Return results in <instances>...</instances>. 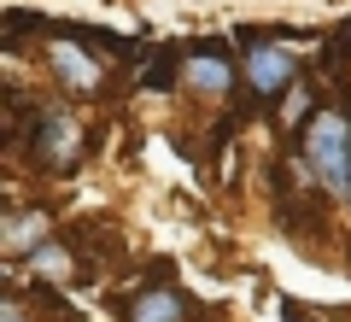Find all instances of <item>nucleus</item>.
<instances>
[{
  "label": "nucleus",
  "instance_id": "nucleus-4",
  "mask_svg": "<svg viewBox=\"0 0 351 322\" xmlns=\"http://www.w3.org/2000/svg\"><path fill=\"white\" fill-rule=\"evenodd\" d=\"M182 88L199 100H223L234 88V59L223 41H199L193 53H182Z\"/></svg>",
  "mask_w": 351,
  "mask_h": 322
},
{
  "label": "nucleus",
  "instance_id": "nucleus-5",
  "mask_svg": "<svg viewBox=\"0 0 351 322\" xmlns=\"http://www.w3.org/2000/svg\"><path fill=\"white\" fill-rule=\"evenodd\" d=\"M47 65H53V76H59V82L71 88V94H100V82H106L100 59L76 47V36H59V41H47Z\"/></svg>",
  "mask_w": 351,
  "mask_h": 322
},
{
  "label": "nucleus",
  "instance_id": "nucleus-3",
  "mask_svg": "<svg viewBox=\"0 0 351 322\" xmlns=\"http://www.w3.org/2000/svg\"><path fill=\"white\" fill-rule=\"evenodd\" d=\"M240 71H246V88L258 100H281V88H293V76H299V53L281 41H252Z\"/></svg>",
  "mask_w": 351,
  "mask_h": 322
},
{
  "label": "nucleus",
  "instance_id": "nucleus-6",
  "mask_svg": "<svg viewBox=\"0 0 351 322\" xmlns=\"http://www.w3.org/2000/svg\"><path fill=\"white\" fill-rule=\"evenodd\" d=\"M129 322H193V305L176 287H147L129 299Z\"/></svg>",
  "mask_w": 351,
  "mask_h": 322
},
{
  "label": "nucleus",
  "instance_id": "nucleus-1",
  "mask_svg": "<svg viewBox=\"0 0 351 322\" xmlns=\"http://www.w3.org/2000/svg\"><path fill=\"white\" fill-rule=\"evenodd\" d=\"M299 152L328 199H351V112L346 106L311 112V124L299 129Z\"/></svg>",
  "mask_w": 351,
  "mask_h": 322
},
{
  "label": "nucleus",
  "instance_id": "nucleus-9",
  "mask_svg": "<svg viewBox=\"0 0 351 322\" xmlns=\"http://www.w3.org/2000/svg\"><path fill=\"white\" fill-rule=\"evenodd\" d=\"M6 322H29V317H24V305H18V299H6Z\"/></svg>",
  "mask_w": 351,
  "mask_h": 322
},
{
  "label": "nucleus",
  "instance_id": "nucleus-2",
  "mask_svg": "<svg viewBox=\"0 0 351 322\" xmlns=\"http://www.w3.org/2000/svg\"><path fill=\"white\" fill-rule=\"evenodd\" d=\"M29 152H36V164L47 176H64L76 159H82V129H76V117L64 112V106H47V112L29 117Z\"/></svg>",
  "mask_w": 351,
  "mask_h": 322
},
{
  "label": "nucleus",
  "instance_id": "nucleus-8",
  "mask_svg": "<svg viewBox=\"0 0 351 322\" xmlns=\"http://www.w3.org/2000/svg\"><path fill=\"white\" fill-rule=\"evenodd\" d=\"M29 264H36L41 275H53V281H71V258H64V246H59V240L36 246V252H29Z\"/></svg>",
  "mask_w": 351,
  "mask_h": 322
},
{
  "label": "nucleus",
  "instance_id": "nucleus-7",
  "mask_svg": "<svg viewBox=\"0 0 351 322\" xmlns=\"http://www.w3.org/2000/svg\"><path fill=\"white\" fill-rule=\"evenodd\" d=\"M47 240H53L47 211H12V217H6V252H12V258H29V252L47 246Z\"/></svg>",
  "mask_w": 351,
  "mask_h": 322
}]
</instances>
